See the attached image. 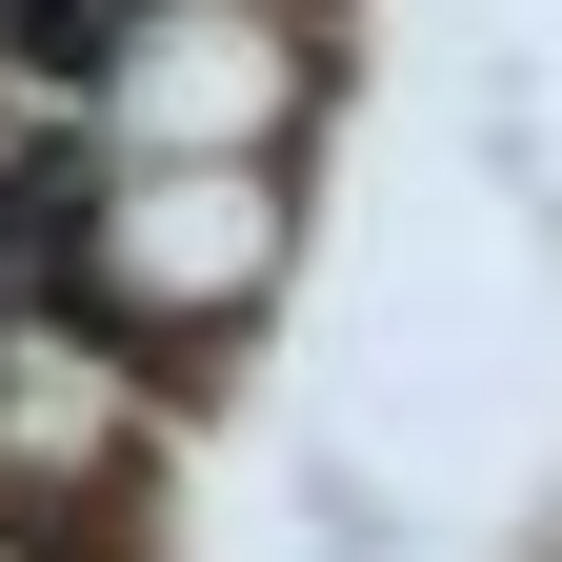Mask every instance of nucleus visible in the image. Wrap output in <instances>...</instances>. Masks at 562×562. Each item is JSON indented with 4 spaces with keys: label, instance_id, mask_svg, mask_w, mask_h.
Listing matches in <instances>:
<instances>
[{
    "label": "nucleus",
    "instance_id": "f03ea898",
    "mask_svg": "<svg viewBox=\"0 0 562 562\" xmlns=\"http://www.w3.org/2000/svg\"><path fill=\"white\" fill-rule=\"evenodd\" d=\"M101 281L121 302H241L261 281V181H140L101 222Z\"/></svg>",
    "mask_w": 562,
    "mask_h": 562
},
{
    "label": "nucleus",
    "instance_id": "f257e3e1",
    "mask_svg": "<svg viewBox=\"0 0 562 562\" xmlns=\"http://www.w3.org/2000/svg\"><path fill=\"white\" fill-rule=\"evenodd\" d=\"M101 101H121L140 140H241V121L281 101V60H261L241 21H121V41H101Z\"/></svg>",
    "mask_w": 562,
    "mask_h": 562
}]
</instances>
